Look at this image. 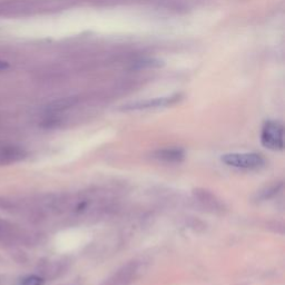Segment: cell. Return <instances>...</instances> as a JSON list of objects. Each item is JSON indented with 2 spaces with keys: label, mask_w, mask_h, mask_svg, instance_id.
<instances>
[{
  "label": "cell",
  "mask_w": 285,
  "mask_h": 285,
  "mask_svg": "<svg viewBox=\"0 0 285 285\" xmlns=\"http://www.w3.org/2000/svg\"><path fill=\"white\" fill-rule=\"evenodd\" d=\"M44 279L40 278L38 275H30L28 278L24 279L22 285H43L44 284Z\"/></svg>",
  "instance_id": "cell-10"
},
{
  "label": "cell",
  "mask_w": 285,
  "mask_h": 285,
  "mask_svg": "<svg viewBox=\"0 0 285 285\" xmlns=\"http://www.w3.org/2000/svg\"><path fill=\"white\" fill-rule=\"evenodd\" d=\"M8 68H9V64H8L7 61L0 60V72H2V70H6Z\"/></svg>",
  "instance_id": "cell-12"
},
{
  "label": "cell",
  "mask_w": 285,
  "mask_h": 285,
  "mask_svg": "<svg viewBox=\"0 0 285 285\" xmlns=\"http://www.w3.org/2000/svg\"><path fill=\"white\" fill-rule=\"evenodd\" d=\"M222 162L227 166L242 169H254L264 165V158L256 153H231L223 155Z\"/></svg>",
  "instance_id": "cell-3"
},
{
  "label": "cell",
  "mask_w": 285,
  "mask_h": 285,
  "mask_svg": "<svg viewBox=\"0 0 285 285\" xmlns=\"http://www.w3.org/2000/svg\"><path fill=\"white\" fill-rule=\"evenodd\" d=\"M194 195L196 196L198 201L203 204L205 207L214 209V210H222L223 209V204L220 202L218 198L208 191H205V189H195L194 191Z\"/></svg>",
  "instance_id": "cell-8"
},
{
  "label": "cell",
  "mask_w": 285,
  "mask_h": 285,
  "mask_svg": "<svg viewBox=\"0 0 285 285\" xmlns=\"http://www.w3.org/2000/svg\"><path fill=\"white\" fill-rule=\"evenodd\" d=\"M181 98V95L175 94L172 96L167 97H157V98H151L145 99V101H137L130 103V104L124 105L121 109L123 110H146V109H154L159 108V107H167L176 104L180 102Z\"/></svg>",
  "instance_id": "cell-4"
},
{
  "label": "cell",
  "mask_w": 285,
  "mask_h": 285,
  "mask_svg": "<svg viewBox=\"0 0 285 285\" xmlns=\"http://www.w3.org/2000/svg\"><path fill=\"white\" fill-rule=\"evenodd\" d=\"M144 271L145 264L143 262H130L111 274L101 285H130L144 274Z\"/></svg>",
  "instance_id": "cell-1"
},
{
  "label": "cell",
  "mask_w": 285,
  "mask_h": 285,
  "mask_svg": "<svg viewBox=\"0 0 285 285\" xmlns=\"http://www.w3.org/2000/svg\"><path fill=\"white\" fill-rule=\"evenodd\" d=\"M261 143L268 150L282 151L284 147V128L282 124L275 121H267L264 124Z\"/></svg>",
  "instance_id": "cell-2"
},
{
  "label": "cell",
  "mask_w": 285,
  "mask_h": 285,
  "mask_svg": "<svg viewBox=\"0 0 285 285\" xmlns=\"http://www.w3.org/2000/svg\"><path fill=\"white\" fill-rule=\"evenodd\" d=\"M162 61L159 60H155V59H147V60H143L137 63V68H151V67H159L162 66Z\"/></svg>",
  "instance_id": "cell-11"
},
{
  "label": "cell",
  "mask_w": 285,
  "mask_h": 285,
  "mask_svg": "<svg viewBox=\"0 0 285 285\" xmlns=\"http://www.w3.org/2000/svg\"><path fill=\"white\" fill-rule=\"evenodd\" d=\"M18 230L9 222L0 220V243L9 245L18 239Z\"/></svg>",
  "instance_id": "cell-7"
},
{
  "label": "cell",
  "mask_w": 285,
  "mask_h": 285,
  "mask_svg": "<svg viewBox=\"0 0 285 285\" xmlns=\"http://www.w3.org/2000/svg\"><path fill=\"white\" fill-rule=\"evenodd\" d=\"M25 156H26V153L19 146L0 144V166L19 162Z\"/></svg>",
  "instance_id": "cell-5"
},
{
  "label": "cell",
  "mask_w": 285,
  "mask_h": 285,
  "mask_svg": "<svg viewBox=\"0 0 285 285\" xmlns=\"http://www.w3.org/2000/svg\"><path fill=\"white\" fill-rule=\"evenodd\" d=\"M153 157L165 163H180L185 158V153L181 148L177 147L163 148L156 151L153 154Z\"/></svg>",
  "instance_id": "cell-6"
},
{
  "label": "cell",
  "mask_w": 285,
  "mask_h": 285,
  "mask_svg": "<svg viewBox=\"0 0 285 285\" xmlns=\"http://www.w3.org/2000/svg\"><path fill=\"white\" fill-rule=\"evenodd\" d=\"M77 103V98L75 97H69V98H64L59 99V101H56L52 103L51 105L47 107L48 113H59V111H63L70 108V107L74 106Z\"/></svg>",
  "instance_id": "cell-9"
}]
</instances>
